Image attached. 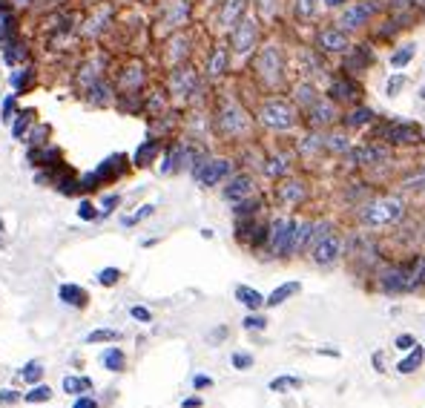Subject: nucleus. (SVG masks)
Masks as SVG:
<instances>
[{"label":"nucleus","instance_id":"50","mask_svg":"<svg viewBox=\"0 0 425 408\" xmlns=\"http://www.w3.org/2000/svg\"><path fill=\"white\" fill-rule=\"evenodd\" d=\"M72 408H98V402H95L92 397H78V400L72 402Z\"/></svg>","mask_w":425,"mask_h":408},{"label":"nucleus","instance_id":"46","mask_svg":"<svg viewBox=\"0 0 425 408\" xmlns=\"http://www.w3.org/2000/svg\"><path fill=\"white\" fill-rule=\"evenodd\" d=\"M394 345H397V348H400V351H411V348H414V345H417V339H414V337H411V334H400V337H397V342H394Z\"/></svg>","mask_w":425,"mask_h":408},{"label":"nucleus","instance_id":"23","mask_svg":"<svg viewBox=\"0 0 425 408\" xmlns=\"http://www.w3.org/2000/svg\"><path fill=\"white\" fill-rule=\"evenodd\" d=\"M18 377L23 380V383H40V377H44V366H40V362L37 359H32V362H26V366L18 371Z\"/></svg>","mask_w":425,"mask_h":408},{"label":"nucleus","instance_id":"54","mask_svg":"<svg viewBox=\"0 0 425 408\" xmlns=\"http://www.w3.org/2000/svg\"><path fill=\"white\" fill-rule=\"evenodd\" d=\"M26 81H29V69H23V75H20V72H18V75H15V78H12V83H15V86H23V83H26Z\"/></svg>","mask_w":425,"mask_h":408},{"label":"nucleus","instance_id":"28","mask_svg":"<svg viewBox=\"0 0 425 408\" xmlns=\"http://www.w3.org/2000/svg\"><path fill=\"white\" fill-rule=\"evenodd\" d=\"M227 69V52L219 47L216 52H212V58H210V75H222Z\"/></svg>","mask_w":425,"mask_h":408},{"label":"nucleus","instance_id":"34","mask_svg":"<svg viewBox=\"0 0 425 408\" xmlns=\"http://www.w3.org/2000/svg\"><path fill=\"white\" fill-rule=\"evenodd\" d=\"M118 279H121V270H118V267H104L101 274H98V282H101L104 288H112Z\"/></svg>","mask_w":425,"mask_h":408},{"label":"nucleus","instance_id":"22","mask_svg":"<svg viewBox=\"0 0 425 408\" xmlns=\"http://www.w3.org/2000/svg\"><path fill=\"white\" fill-rule=\"evenodd\" d=\"M64 391L66 394H87L92 388V380L90 377H64Z\"/></svg>","mask_w":425,"mask_h":408},{"label":"nucleus","instance_id":"17","mask_svg":"<svg viewBox=\"0 0 425 408\" xmlns=\"http://www.w3.org/2000/svg\"><path fill=\"white\" fill-rule=\"evenodd\" d=\"M422 356H425V351H422L419 345H414V348H411V354L400 359L397 371H400V374H414V371H417V368L422 366Z\"/></svg>","mask_w":425,"mask_h":408},{"label":"nucleus","instance_id":"44","mask_svg":"<svg viewBox=\"0 0 425 408\" xmlns=\"http://www.w3.org/2000/svg\"><path fill=\"white\" fill-rule=\"evenodd\" d=\"M20 400H23V394H18V391H12V388L0 391V402H4V405H15V402H20Z\"/></svg>","mask_w":425,"mask_h":408},{"label":"nucleus","instance_id":"21","mask_svg":"<svg viewBox=\"0 0 425 408\" xmlns=\"http://www.w3.org/2000/svg\"><path fill=\"white\" fill-rule=\"evenodd\" d=\"M357 95V86L351 83V81H333L330 83V98H336V101H351Z\"/></svg>","mask_w":425,"mask_h":408},{"label":"nucleus","instance_id":"49","mask_svg":"<svg viewBox=\"0 0 425 408\" xmlns=\"http://www.w3.org/2000/svg\"><path fill=\"white\" fill-rule=\"evenodd\" d=\"M130 313H133V320H138V322H150V320H152V313H150L147 308H138V305H136Z\"/></svg>","mask_w":425,"mask_h":408},{"label":"nucleus","instance_id":"55","mask_svg":"<svg viewBox=\"0 0 425 408\" xmlns=\"http://www.w3.org/2000/svg\"><path fill=\"white\" fill-rule=\"evenodd\" d=\"M181 405H184V408H201V400H198V397H190V400H184Z\"/></svg>","mask_w":425,"mask_h":408},{"label":"nucleus","instance_id":"51","mask_svg":"<svg viewBox=\"0 0 425 408\" xmlns=\"http://www.w3.org/2000/svg\"><path fill=\"white\" fill-rule=\"evenodd\" d=\"M210 385H212V380H210V377H201V374H198V377H193V388H196V391H204V388H210Z\"/></svg>","mask_w":425,"mask_h":408},{"label":"nucleus","instance_id":"1","mask_svg":"<svg viewBox=\"0 0 425 408\" xmlns=\"http://www.w3.org/2000/svg\"><path fill=\"white\" fill-rule=\"evenodd\" d=\"M402 213H405L402 199H397V196H385V199H379V202L368 204V207L362 210V218H365V224L382 228V224H394V221H400V218H402Z\"/></svg>","mask_w":425,"mask_h":408},{"label":"nucleus","instance_id":"47","mask_svg":"<svg viewBox=\"0 0 425 408\" xmlns=\"http://www.w3.org/2000/svg\"><path fill=\"white\" fill-rule=\"evenodd\" d=\"M316 12V0H299V15L302 18H313Z\"/></svg>","mask_w":425,"mask_h":408},{"label":"nucleus","instance_id":"58","mask_svg":"<svg viewBox=\"0 0 425 408\" xmlns=\"http://www.w3.org/2000/svg\"><path fill=\"white\" fill-rule=\"evenodd\" d=\"M419 98H422V101H425V86H422V89H419Z\"/></svg>","mask_w":425,"mask_h":408},{"label":"nucleus","instance_id":"2","mask_svg":"<svg viewBox=\"0 0 425 408\" xmlns=\"http://www.w3.org/2000/svg\"><path fill=\"white\" fill-rule=\"evenodd\" d=\"M296 224L293 218H276L273 228H270V250L276 256H285V253H293L296 247Z\"/></svg>","mask_w":425,"mask_h":408},{"label":"nucleus","instance_id":"40","mask_svg":"<svg viewBox=\"0 0 425 408\" xmlns=\"http://www.w3.org/2000/svg\"><path fill=\"white\" fill-rule=\"evenodd\" d=\"M302 196H305V190H302V185H290V190H287V187L282 190V199H285V202H299Z\"/></svg>","mask_w":425,"mask_h":408},{"label":"nucleus","instance_id":"12","mask_svg":"<svg viewBox=\"0 0 425 408\" xmlns=\"http://www.w3.org/2000/svg\"><path fill=\"white\" fill-rule=\"evenodd\" d=\"M250 190H253L250 175H236V178H230V185L225 187V199H230V202H241L244 196H250Z\"/></svg>","mask_w":425,"mask_h":408},{"label":"nucleus","instance_id":"29","mask_svg":"<svg viewBox=\"0 0 425 408\" xmlns=\"http://www.w3.org/2000/svg\"><path fill=\"white\" fill-rule=\"evenodd\" d=\"M414 52H417V47H414V43H408V47H402L400 52H394L391 55V66H405V64H411V58H414Z\"/></svg>","mask_w":425,"mask_h":408},{"label":"nucleus","instance_id":"27","mask_svg":"<svg viewBox=\"0 0 425 408\" xmlns=\"http://www.w3.org/2000/svg\"><path fill=\"white\" fill-rule=\"evenodd\" d=\"M408 270H411V282H414V288L422 285V282H425V256H417V259L408 264Z\"/></svg>","mask_w":425,"mask_h":408},{"label":"nucleus","instance_id":"30","mask_svg":"<svg viewBox=\"0 0 425 408\" xmlns=\"http://www.w3.org/2000/svg\"><path fill=\"white\" fill-rule=\"evenodd\" d=\"M118 339H121V334L112 328H101V331L87 334V342H118Z\"/></svg>","mask_w":425,"mask_h":408},{"label":"nucleus","instance_id":"25","mask_svg":"<svg viewBox=\"0 0 425 408\" xmlns=\"http://www.w3.org/2000/svg\"><path fill=\"white\" fill-rule=\"evenodd\" d=\"M308 118H311L313 124H325V121H330V118H333V107H330V104H325V101H316V104L308 110Z\"/></svg>","mask_w":425,"mask_h":408},{"label":"nucleus","instance_id":"45","mask_svg":"<svg viewBox=\"0 0 425 408\" xmlns=\"http://www.w3.org/2000/svg\"><path fill=\"white\" fill-rule=\"evenodd\" d=\"M265 325H268L265 316H247V320H244V328H247V331H262Z\"/></svg>","mask_w":425,"mask_h":408},{"label":"nucleus","instance_id":"37","mask_svg":"<svg viewBox=\"0 0 425 408\" xmlns=\"http://www.w3.org/2000/svg\"><path fill=\"white\" fill-rule=\"evenodd\" d=\"M405 83H408V78H405L402 72H397V75H391V78H388V86H385V93H388V95H397V93H400V89H402Z\"/></svg>","mask_w":425,"mask_h":408},{"label":"nucleus","instance_id":"36","mask_svg":"<svg viewBox=\"0 0 425 408\" xmlns=\"http://www.w3.org/2000/svg\"><path fill=\"white\" fill-rule=\"evenodd\" d=\"M296 98H299V104L302 107H313L316 104V93H313V86H299V89H296Z\"/></svg>","mask_w":425,"mask_h":408},{"label":"nucleus","instance_id":"38","mask_svg":"<svg viewBox=\"0 0 425 408\" xmlns=\"http://www.w3.org/2000/svg\"><path fill=\"white\" fill-rule=\"evenodd\" d=\"M368 61H371V52H368V47H359V52L348 61V66L351 69H362V66H368Z\"/></svg>","mask_w":425,"mask_h":408},{"label":"nucleus","instance_id":"18","mask_svg":"<svg viewBox=\"0 0 425 408\" xmlns=\"http://www.w3.org/2000/svg\"><path fill=\"white\" fill-rule=\"evenodd\" d=\"M124 362H126V356H124L121 348H107V351L101 354V366H104L107 371H124Z\"/></svg>","mask_w":425,"mask_h":408},{"label":"nucleus","instance_id":"15","mask_svg":"<svg viewBox=\"0 0 425 408\" xmlns=\"http://www.w3.org/2000/svg\"><path fill=\"white\" fill-rule=\"evenodd\" d=\"M236 299H239L244 308H250V310H259V308L265 305V296H262L259 291L247 288V285H239V288H236Z\"/></svg>","mask_w":425,"mask_h":408},{"label":"nucleus","instance_id":"31","mask_svg":"<svg viewBox=\"0 0 425 408\" xmlns=\"http://www.w3.org/2000/svg\"><path fill=\"white\" fill-rule=\"evenodd\" d=\"M49 397H52V388H49V385H35L29 394H23L26 402H47Z\"/></svg>","mask_w":425,"mask_h":408},{"label":"nucleus","instance_id":"19","mask_svg":"<svg viewBox=\"0 0 425 408\" xmlns=\"http://www.w3.org/2000/svg\"><path fill=\"white\" fill-rule=\"evenodd\" d=\"M244 6H247V0H227L225 9H222V23H225V26H233L236 21H241Z\"/></svg>","mask_w":425,"mask_h":408},{"label":"nucleus","instance_id":"35","mask_svg":"<svg viewBox=\"0 0 425 408\" xmlns=\"http://www.w3.org/2000/svg\"><path fill=\"white\" fill-rule=\"evenodd\" d=\"M302 380H296V377H276L270 383V391H287V388H299Z\"/></svg>","mask_w":425,"mask_h":408},{"label":"nucleus","instance_id":"14","mask_svg":"<svg viewBox=\"0 0 425 408\" xmlns=\"http://www.w3.org/2000/svg\"><path fill=\"white\" fill-rule=\"evenodd\" d=\"M58 299H61L64 305L83 308V305H87V291H83L80 285H61V288H58Z\"/></svg>","mask_w":425,"mask_h":408},{"label":"nucleus","instance_id":"59","mask_svg":"<svg viewBox=\"0 0 425 408\" xmlns=\"http://www.w3.org/2000/svg\"><path fill=\"white\" fill-rule=\"evenodd\" d=\"M0 9H4V0H0Z\"/></svg>","mask_w":425,"mask_h":408},{"label":"nucleus","instance_id":"33","mask_svg":"<svg viewBox=\"0 0 425 408\" xmlns=\"http://www.w3.org/2000/svg\"><path fill=\"white\" fill-rule=\"evenodd\" d=\"M29 124H32V112L26 110V112H20L18 121L12 124V135H15V139H23V132L29 129Z\"/></svg>","mask_w":425,"mask_h":408},{"label":"nucleus","instance_id":"41","mask_svg":"<svg viewBox=\"0 0 425 408\" xmlns=\"http://www.w3.org/2000/svg\"><path fill=\"white\" fill-rule=\"evenodd\" d=\"M152 210H155L152 204H144V207H141V210H138L136 216H126V218H124V224H126V228H130V224H136V221H141V218H147V216H152Z\"/></svg>","mask_w":425,"mask_h":408},{"label":"nucleus","instance_id":"56","mask_svg":"<svg viewBox=\"0 0 425 408\" xmlns=\"http://www.w3.org/2000/svg\"><path fill=\"white\" fill-rule=\"evenodd\" d=\"M330 147H336V150H345L348 144H345V139H330Z\"/></svg>","mask_w":425,"mask_h":408},{"label":"nucleus","instance_id":"4","mask_svg":"<svg viewBox=\"0 0 425 408\" xmlns=\"http://www.w3.org/2000/svg\"><path fill=\"white\" fill-rule=\"evenodd\" d=\"M262 121L273 129H290L293 127V110L287 107V101H268L262 107Z\"/></svg>","mask_w":425,"mask_h":408},{"label":"nucleus","instance_id":"48","mask_svg":"<svg viewBox=\"0 0 425 408\" xmlns=\"http://www.w3.org/2000/svg\"><path fill=\"white\" fill-rule=\"evenodd\" d=\"M282 173H287L285 158H273V161H270V167H268V175H282Z\"/></svg>","mask_w":425,"mask_h":408},{"label":"nucleus","instance_id":"7","mask_svg":"<svg viewBox=\"0 0 425 408\" xmlns=\"http://www.w3.org/2000/svg\"><path fill=\"white\" fill-rule=\"evenodd\" d=\"M253 43H256V23H253V21H239L236 29H233V47H236V52L239 55L250 52Z\"/></svg>","mask_w":425,"mask_h":408},{"label":"nucleus","instance_id":"53","mask_svg":"<svg viewBox=\"0 0 425 408\" xmlns=\"http://www.w3.org/2000/svg\"><path fill=\"white\" fill-rule=\"evenodd\" d=\"M115 204H118V196H107V199H104V210H101V213H104V216H109Z\"/></svg>","mask_w":425,"mask_h":408},{"label":"nucleus","instance_id":"8","mask_svg":"<svg viewBox=\"0 0 425 408\" xmlns=\"http://www.w3.org/2000/svg\"><path fill=\"white\" fill-rule=\"evenodd\" d=\"M382 135L391 141V144H414L419 139V129L414 124H388L385 129H382Z\"/></svg>","mask_w":425,"mask_h":408},{"label":"nucleus","instance_id":"10","mask_svg":"<svg viewBox=\"0 0 425 408\" xmlns=\"http://www.w3.org/2000/svg\"><path fill=\"white\" fill-rule=\"evenodd\" d=\"M319 43H322V49H328V52H342V49H348V32L345 29H325L322 35H319Z\"/></svg>","mask_w":425,"mask_h":408},{"label":"nucleus","instance_id":"20","mask_svg":"<svg viewBox=\"0 0 425 408\" xmlns=\"http://www.w3.org/2000/svg\"><path fill=\"white\" fill-rule=\"evenodd\" d=\"M121 164H124V156H112V158H107V161L95 170L98 181H109V178H115V175L121 173Z\"/></svg>","mask_w":425,"mask_h":408},{"label":"nucleus","instance_id":"9","mask_svg":"<svg viewBox=\"0 0 425 408\" xmlns=\"http://www.w3.org/2000/svg\"><path fill=\"white\" fill-rule=\"evenodd\" d=\"M339 256V239L336 236H322L313 245V262L316 264H330Z\"/></svg>","mask_w":425,"mask_h":408},{"label":"nucleus","instance_id":"11","mask_svg":"<svg viewBox=\"0 0 425 408\" xmlns=\"http://www.w3.org/2000/svg\"><path fill=\"white\" fill-rule=\"evenodd\" d=\"M219 127H222L225 132H239V129H244V112H241L236 104H227V107L222 110V115H219Z\"/></svg>","mask_w":425,"mask_h":408},{"label":"nucleus","instance_id":"6","mask_svg":"<svg viewBox=\"0 0 425 408\" xmlns=\"http://www.w3.org/2000/svg\"><path fill=\"white\" fill-rule=\"evenodd\" d=\"M382 288L388 293H402V291H411L414 282H411V270L408 267H391L382 274Z\"/></svg>","mask_w":425,"mask_h":408},{"label":"nucleus","instance_id":"42","mask_svg":"<svg viewBox=\"0 0 425 408\" xmlns=\"http://www.w3.org/2000/svg\"><path fill=\"white\" fill-rule=\"evenodd\" d=\"M230 362H233V368L241 371V368H250V366H253V356H250V354H233Z\"/></svg>","mask_w":425,"mask_h":408},{"label":"nucleus","instance_id":"52","mask_svg":"<svg viewBox=\"0 0 425 408\" xmlns=\"http://www.w3.org/2000/svg\"><path fill=\"white\" fill-rule=\"evenodd\" d=\"M12 110H15V98L4 101V121H12Z\"/></svg>","mask_w":425,"mask_h":408},{"label":"nucleus","instance_id":"26","mask_svg":"<svg viewBox=\"0 0 425 408\" xmlns=\"http://www.w3.org/2000/svg\"><path fill=\"white\" fill-rule=\"evenodd\" d=\"M155 153H158V141H144V144L136 150V164H138V167H147V164L155 158Z\"/></svg>","mask_w":425,"mask_h":408},{"label":"nucleus","instance_id":"32","mask_svg":"<svg viewBox=\"0 0 425 408\" xmlns=\"http://www.w3.org/2000/svg\"><path fill=\"white\" fill-rule=\"evenodd\" d=\"M371 118H373V115H371V110H365V107H362V110H354V112H351V115L345 118V124L357 129V127H365V124H368Z\"/></svg>","mask_w":425,"mask_h":408},{"label":"nucleus","instance_id":"16","mask_svg":"<svg viewBox=\"0 0 425 408\" xmlns=\"http://www.w3.org/2000/svg\"><path fill=\"white\" fill-rule=\"evenodd\" d=\"M351 158L357 161V164H365V161H385L388 158V150L385 147H362V150H354L351 153Z\"/></svg>","mask_w":425,"mask_h":408},{"label":"nucleus","instance_id":"39","mask_svg":"<svg viewBox=\"0 0 425 408\" xmlns=\"http://www.w3.org/2000/svg\"><path fill=\"white\" fill-rule=\"evenodd\" d=\"M78 218H83V221H92V218H98V210H95V204H92V202H80V207H78Z\"/></svg>","mask_w":425,"mask_h":408},{"label":"nucleus","instance_id":"60","mask_svg":"<svg viewBox=\"0 0 425 408\" xmlns=\"http://www.w3.org/2000/svg\"><path fill=\"white\" fill-rule=\"evenodd\" d=\"M20 4H29V0H20Z\"/></svg>","mask_w":425,"mask_h":408},{"label":"nucleus","instance_id":"43","mask_svg":"<svg viewBox=\"0 0 425 408\" xmlns=\"http://www.w3.org/2000/svg\"><path fill=\"white\" fill-rule=\"evenodd\" d=\"M193 86H196V78H193L190 72H187V75H181V72L176 75V89H184V93H190Z\"/></svg>","mask_w":425,"mask_h":408},{"label":"nucleus","instance_id":"5","mask_svg":"<svg viewBox=\"0 0 425 408\" xmlns=\"http://www.w3.org/2000/svg\"><path fill=\"white\" fill-rule=\"evenodd\" d=\"M256 69H259V75H262L268 83H276V81H279V69H282V55H279V49H276V47L262 49V55H259V61H256Z\"/></svg>","mask_w":425,"mask_h":408},{"label":"nucleus","instance_id":"13","mask_svg":"<svg viewBox=\"0 0 425 408\" xmlns=\"http://www.w3.org/2000/svg\"><path fill=\"white\" fill-rule=\"evenodd\" d=\"M371 15H373V6H371V4H357V6H351V9L342 15V26H345V29H357V26H362Z\"/></svg>","mask_w":425,"mask_h":408},{"label":"nucleus","instance_id":"3","mask_svg":"<svg viewBox=\"0 0 425 408\" xmlns=\"http://www.w3.org/2000/svg\"><path fill=\"white\" fill-rule=\"evenodd\" d=\"M227 173H230V161H225V158H210V161H201V164L193 167L196 181H198V185H204V187L219 185Z\"/></svg>","mask_w":425,"mask_h":408},{"label":"nucleus","instance_id":"57","mask_svg":"<svg viewBox=\"0 0 425 408\" xmlns=\"http://www.w3.org/2000/svg\"><path fill=\"white\" fill-rule=\"evenodd\" d=\"M325 4H328V6L333 9V6H339V4H342V0H325Z\"/></svg>","mask_w":425,"mask_h":408},{"label":"nucleus","instance_id":"24","mask_svg":"<svg viewBox=\"0 0 425 408\" xmlns=\"http://www.w3.org/2000/svg\"><path fill=\"white\" fill-rule=\"evenodd\" d=\"M293 293H299V282H287V285H279L270 296H268V305H282L285 299H290Z\"/></svg>","mask_w":425,"mask_h":408}]
</instances>
